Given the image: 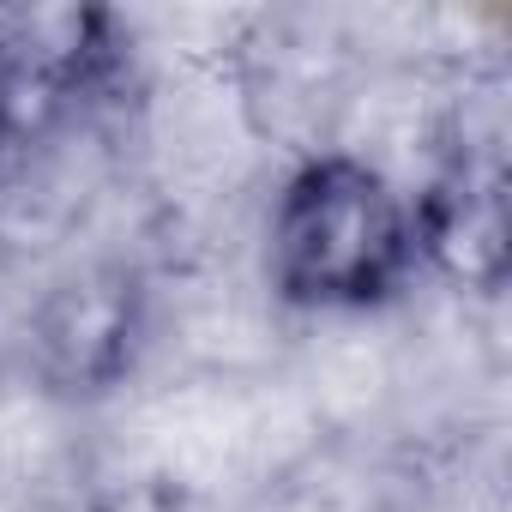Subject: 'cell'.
Here are the masks:
<instances>
[{
  "label": "cell",
  "instance_id": "cell-2",
  "mask_svg": "<svg viewBox=\"0 0 512 512\" xmlns=\"http://www.w3.org/2000/svg\"><path fill=\"white\" fill-rule=\"evenodd\" d=\"M151 344V278L133 260H85L61 272L25 326L31 380L55 404H103Z\"/></svg>",
  "mask_w": 512,
  "mask_h": 512
},
{
  "label": "cell",
  "instance_id": "cell-1",
  "mask_svg": "<svg viewBox=\"0 0 512 512\" xmlns=\"http://www.w3.org/2000/svg\"><path fill=\"white\" fill-rule=\"evenodd\" d=\"M410 193L356 151L302 157L266 211V284L296 314H374L416 284Z\"/></svg>",
  "mask_w": 512,
  "mask_h": 512
},
{
  "label": "cell",
  "instance_id": "cell-4",
  "mask_svg": "<svg viewBox=\"0 0 512 512\" xmlns=\"http://www.w3.org/2000/svg\"><path fill=\"white\" fill-rule=\"evenodd\" d=\"M416 211V260L422 272L446 278L452 290L494 296L512 272V217H506V175L494 157L458 145L440 175L410 193Z\"/></svg>",
  "mask_w": 512,
  "mask_h": 512
},
{
  "label": "cell",
  "instance_id": "cell-3",
  "mask_svg": "<svg viewBox=\"0 0 512 512\" xmlns=\"http://www.w3.org/2000/svg\"><path fill=\"white\" fill-rule=\"evenodd\" d=\"M121 61L103 7H0V151L31 145Z\"/></svg>",
  "mask_w": 512,
  "mask_h": 512
}]
</instances>
